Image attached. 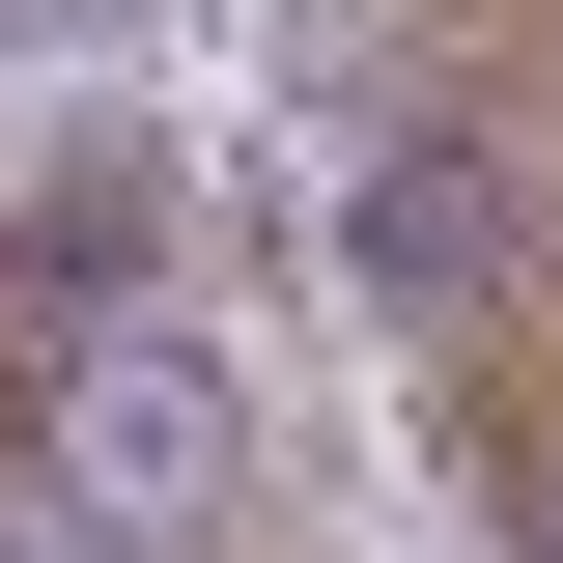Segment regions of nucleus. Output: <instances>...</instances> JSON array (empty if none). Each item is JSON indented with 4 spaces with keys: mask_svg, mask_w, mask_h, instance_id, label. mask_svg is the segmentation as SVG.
<instances>
[{
    "mask_svg": "<svg viewBox=\"0 0 563 563\" xmlns=\"http://www.w3.org/2000/svg\"><path fill=\"white\" fill-rule=\"evenodd\" d=\"M366 282L451 366V479L563 563V0H395L366 57Z\"/></svg>",
    "mask_w": 563,
    "mask_h": 563,
    "instance_id": "obj_1",
    "label": "nucleus"
}]
</instances>
